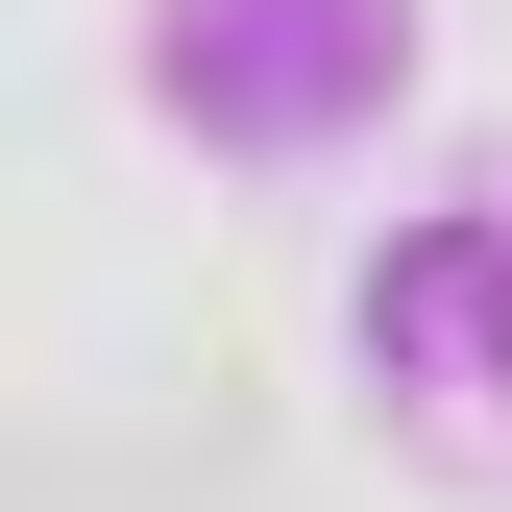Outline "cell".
Returning a JSON list of instances; mask_svg holds the SVG:
<instances>
[{"label": "cell", "instance_id": "1", "mask_svg": "<svg viewBox=\"0 0 512 512\" xmlns=\"http://www.w3.org/2000/svg\"><path fill=\"white\" fill-rule=\"evenodd\" d=\"M415 74V0H171L147 25V98L220 122V147H317L342 98Z\"/></svg>", "mask_w": 512, "mask_h": 512}, {"label": "cell", "instance_id": "2", "mask_svg": "<svg viewBox=\"0 0 512 512\" xmlns=\"http://www.w3.org/2000/svg\"><path fill=\"white\" fill-rule=\"evenodd\" d=\"M122 512H196V488H171V464H147V488H122Z\"/></svg>", "mask_w": 512, "mask_h": 512}]
</instances>
